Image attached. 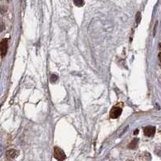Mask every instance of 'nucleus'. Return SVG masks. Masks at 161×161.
<instances>
[{"instance_id":"nucleus-1","label":"nucleus","mask_w":161,"mask_h":161,"mask_svg":"<svg viewBox=\"0 0 161 161\" xmlns=\"http://www.w3.org/2000/svg\"><path fill=\"white\" fill-rule=\"evenodd\" d=\"M54 157L58 161H64L66 159V156L64 154V151L61 150L58 147H54Z\"/></svg>"},{"instance_id":"nucleus-8","label":"nucleus","mask_w":161,"mask_h":161,"mask_svg":"<svg viewBox=\"0 0 161 161\" xmlns=\"http://www.w3.org/2000/svg\"><path fill=\"white\" fill-rule=\"evenodd\" d=\"M155 152L159 156H161V145H157L155 149Z\"/></svg>"},{"instance_id":"nucleus-12","label":"nucleus","mask_w":161,"mask_h":161,"mask_svg":"<svg viewBox=\"0 0 161 161\" xmlns=\"http://www.w3.org/2000/svg\"><path fill=\"white\" fill-rule=\"evenodd\" d=\"M138 132H139V131H138V130H136V131H134V135H137V134H138Z\"/></svg>"},{"instance_id":"nucleus-11","label":"nucleus","mask_w":161,"mask_h":161,"mask_svg":"<svg viewBox=\"0 0 161 161\" xmlns=\"http://www.w3.org/2000/svg\"><path fill=\"white\" fill-rule=\"evenodd\" d=\"M159 59H160V64H161V53H159Z\"/></svg>"},{"instance_id":"nucleus-9","label":"nucleus","mask_w":161,"mask_h":161,"mask_svg":"<svg viewBox=\"0 0 161 161\" xmlns=\"http://www.w3.org/2000/svg\"><path fill=\"white\" fill-rule=\"evenodd\" d=\"M51 82H53V83H54V82H56V80H58V77L56 75H55V74H53V75H51Z\"/></svg>"},{"instance_id":"nucleus-7","label":"nucleus","mask_w":161,"mask_h":161,"mask_svg":"<svg viewBox=\"0 0 161 161\" xmlns=\"http://www.w3.org/2000/svg\"><path fill=\"white\" fill-rule=\"evenodd\" d=\"M73 3H74L77 7H80L84 6L85 1H84V0H73Z\"/></svg>"},{"instance_id":"nucleus-3","label":"nucleus","mask_w":161,"mask_h":161,"mask_svg":"<svg viewBox=\"0 0 161 161\" xmlns=\"http://www.w3.org/2000/svg\"><path fill=\"white\" fill-rule=\"evenodd\" d=\"M7 48H8V40L3 39L1 42V55H2V57H4L7 53Z\"/></svg>"},{"instance_id":"nucleus-5","label":"nucleus","mask_w":161,"mask_h":161,"mask_svg":"<svg viewBox=\"0 0 161 161\" xmlns=\"http://www.w3.org/2000/svg\"><path fill=\"white\" fill-rule=\"evenodd\" d=\"M6 156L8 159H15L16 158L17 156H19V151L16 150H15V149H11V150H8L6 153Z\"/></svg>"},{"instance_id":"nucleus-13","label":"nucleus","mask_w":161,"mask_h":161,"mask_svg":"<svg viewBox=\"0 0 161 161\" xmlns=\"http://www.w3.org/2000/svg\"><path fill=\"white\" fill-rule=\"evenodd\" d=\"M128 161H132V160H128Z\"/></svg>"},{"instance_id":"nucleus-6","label":"nucleus","mask_w":161,"mask_h":161,"mask_svg":"<svg viewBox=\"0 0 161 161\" xmlns=\"http://www.w3.org/2000/svg\"><path fill=\"white\" fill-rule=\"evenodd\" d=\"M138 143H139V139H134L133 140L128 144V148H129V149H135L137 145H138Z\"/></svg>"},{"instance_id":"nucleus-2","label":"nucleus","mask_w":161,"mask_h":161,"mask_svg":"<svg viewBox=\"0 0 161 161\" xmlns=\"http://www.w3.org/2000/svg\"><path fill=\"white\" fill-rule=\"evenodd\" d=\"M122 108L119 107V106H114L111 109V112H110V117L111 119H117L120 116V114H122Z\"/></svg>"},{"instance_id":"nucleus-4","label":"nucleus","mask_w":161,"mask_h":161,"mask_svg":"<svg viewBox=\"0 0 161 161\" xmlns=\"http://www.w3.org/2000/svg\"><path fill=\"white\" fill-rule=\"evenodd\" d=\"M143 133L146 136L148 137H152L155 133H156V127H152V126H149V127H146L143 129Z\"/></svg>"},{"instance_id":"nucleus-10","label":"nucleus","mask_w":161,"mask_h":161,"mask_svg":"<svg viewBox=\"0 0 161 161\" xmlns=\"http://www.w3.org/2000/svg\"><path fill=\"white\" fill-rule=\"evenodd\" d=\"M140 20H141L140 12H138V13H137V15H136V22H137V23H139V22H140Z\"/></svg>"}]
</instances>
